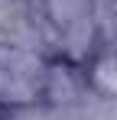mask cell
Segmentation results:
<instances>
[{"label": "cell", "mask_w": 117, "mask_h": 120, "mask_svg": "<svg viewBox=\"0 0 117 120\" xmlns=\"http://www.w3.org/2000/svg\"><path fill=\"white\" fill-rule=\"evenodd\" d=\"M46 68L49 59H42L36 49L0 42V107L13 114L39 107L46 94Z\"/></svg>", "instance_id": "1"}, {"label": "cell", "mask_w": 117, "mask_h": 120, "mask_svg": "<svg viewBox=\"0 0 117 120\" xmlns=\"http://www.w3.org/2000/svg\"><path fill=\"white\" fill-rule=\"evenodd\" d=\"M81 68L91 98L117 101V49H98Z\"/></svg>", "instance_id": "2"}, {"label": "cell", "mask_w": 117, "mask_h": 120, "mask_svg": "<svg viewBox=\"0 0 117 120\" xmlns=\"http://www.w3.org/2000/svg\"><path fill=\"white\" fill-rule=\"evenodd\" d=\"M13 117V110H7V107H0V120H10Z\"/></svg>", "instance_id": "3"}]
</instances>
